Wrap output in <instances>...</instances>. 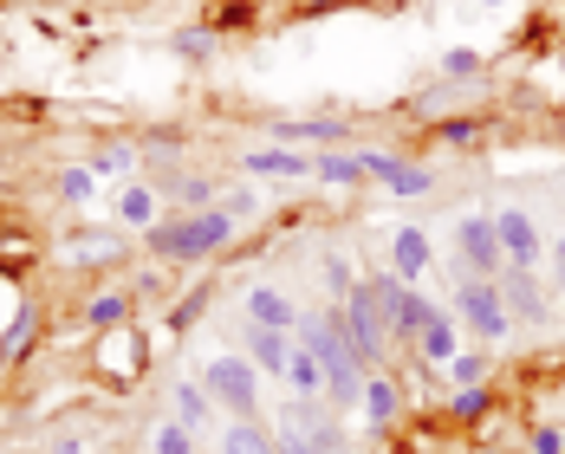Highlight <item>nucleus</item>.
Segmentation results:
<instances>
[{
	"label": "nucleus",
	"instance_id": "f257e3e1",
	"mask_svg": "<svg viewBox=\"0 0 565 454\" xmlns=\"http://www.w3.org/2000/svg\"><path fill=\"white\" fill-rule=\"evenodd\" d=\"M292 338L319 357L332 415H358V402H364V377H371V370H364V357L351 350V338H344V325H339V312H299V332H292Z\"/></svg>",
	"mask_w": 565,
	"mask_h": 454
},
{
	"label": "nucleus",
	"instance_id": "f03ea898",
	"mask_svg": "<svg viewBox=\"0 0 565 454\" xmlns=\"http://www.w3.org/2000/svg\"><path fill=\"white\" fill-rule=\"evenodd\" d=\"M241 234V221L227 208H202V215H163V221L143 234V247L170 267H202L209 253H222L227 240Z\"/></svg>",
	"mask_w": 565,
	"mask_h": 454
},
{
	"label": "nucleus",
	"instance_id": "7ed1b4c3",
	"mask_svg": "<svg viewBox=\"0 0 565 454\" xmlns=\"http://www.w3.org/2000/svg\"><path fill=\"white\" fill-rule=\"evenodd\" d=\"M449 285H455V305H449V312L461 318V332L481 344V350H508L520 325L508 318L501 280H475V273H461V267L449 260Z\"/></svg>",
	"mask_w": 565,
	"mask_h": 454
},
{
	"label": "nucleus",
	"instance_id": "20e7f679",
	"mask_svg": "<svg viewBox=\"0 0 565 454\" xmlns=\"http://www.w3.org/2000/svg\"><path fill=\"white\" fill-rule=\"evenodd\" d=\"M339 325H344V338H351V350L364 357V370H391V325H384V305H377V292H371V280L358 273V285L339 299Z\"/></svg>",
	"mask_w": 565,
	"mask_h": 454
},
{
	"label": "nucleus",
	"instance_id": "39448f33",
	"mask_svg": "<svg viewBox=\"0 0 565 454\" xmlns=\"http://www.w3.org/2000/svg\"><path fill=\"white\" fill-rule=\"evenodd\" d=\"M202 390L222 402L227 415H260V370H254V357H241V350L209 357V370H202Z\"/></svg>",
	"mask_w": 565,
	"mask_h": 454
},
{
	"label": "nucleus",
	"instance_id": "423d86ee",
	"mask_svg": "<svg viewBox=\"0 0 565 454\" xmlns=\"http://www.w3.org/2000/svg\"><path fill=\"white\" fill-rule=\"evenodd\" d=\"M455 267L475 273V280H501V273H508L494 215H455Z\"/></svg>",
	"mask_w": 565,
	"mask_h": 454
},
{
	"label": "nucleus",
	"instance_id": "0eeeda50",
	"mask_svg": "<svg viewBox=\"0 0 565 454\" xmlns=\"http://www.w3.org/2000/svg\"><path fill=\"white\" fill-rule=\"evenodd\" d=\"M501 299H508V318H513V325H526V332H546V325H559V299H553L546 273L508 267V273H501Z\"/></svg>",
	"mask_w": 565,
	"mask_h": 454
},
{
	"label": "nucleus",
	"instance_id": "6e6552de",
	"mask_svg": "<svg viewBox=\"0 0 565 454\" xmlns=\"http://www.w3.org/2000/svg\"><path fill=\"white\" fill-rule=\"evenodd\" d=\"M494 234H501V253H508V267H526V273H546V234L533 221V208H494Z\"/></svg>",
	"mask_w": 565,
	"mask_h": 454
},
{
	"label": "nucleus",
	"instance_id": "1a4fd4ad",
	"mask_svg": "<svg viewBox=\"0 0 565 454\" xmlns=\"http://www.w3.org/2000/svg\"><path fill=\"white\" fill-rule=\"evenodd\" d=\"M461 338H468V332H461V318H455L449 305H443V312H436V318L423 325V338L409 344V364H416V370H436V377H443V370L455 364V350H461Z\"/></svg>",
	"mask_w": 565,
	"mask_h": 454
},
{
	"label": "nucleus",
	"instance_id": "9d476101",
	"mask_svg": "<svg viewBox=\"0 0 565 454\" xmlns=\"http://www.w3.org/2000/svg\"><path fill=\"white\" fill-rule=\"evenodd\" d=\"M364 156V182H384L391 195H429L436 188V170L409 163V156H391V150H358Z\"/></svg>",
	"mask_w": 565,
	"mask_h": 454
},
{
	"label": "nucleus",
	"instance_id": "9b49d317",
	"mask_svg": "<svg viewBox=\"0 0 565 454\" xmlns=\"http://www.w3.org/2000/svg\"><path fill=\"white\" fill-rule=\"evenodd\" d=\"M358 422H364L371 435H391L396 422H403V383H396L391 370H371V377H364V402H358Z\"/></svg>",
	"mask_w": 565,
	"mask_h": 454
},
{
	"label": "nucleus",
	"instance_id": "f8f14e48",
	"mask_svg": "<svg viewBox=\"0 0 565 454\" xmlns=\"http://www.w3.org/2000/svg\"><path fill=\"white\" fill-rule=\"evenodd\" d=\"M429 267H436V240H429V227H396L391 234V273L403 285H423L429 280Z\"/></svg>",
	"mask_w": 565,
	"mask_h": 454
},
{
	"label": "nucleus",
	"instance_id": "ddd939ff",
	"mask_svg": "<svg viewBox=\"0 0 565 454\" xmlns=\"http://www.w3.org/2000/svg\"><path fill=\"white\" fill-rule=\"evenodd\" d=\"M241 325H260V332H299V305L286 299L280 285H247V299H241Z\"/></svg>",
	"mask_w": 565,
	"mask_h": 454
},
{
	"label": "nucleus",
	"instance_id": "4468645a",
	"mask_svg": "<svg viewBox=\"0 0 565 454\" xmlns=\"http://www.w3.org/2000/svg\"><path fill=\"white\" fill-rule=\"evenodd\" d=\"M58 253H65V267H117L130 247H124V234H111V227H78Z\"/></svg>",
	"mask_w": 565,
	"mask_h": 454
},
{
	"label": "nucleus",
	"instance_id": "2eb2a0df",
	"mask_svg": "<svg viewBox=\"0 0 565 454\" xmlns=\"http://www.w3.org/2000/svg\"><path fill=\"white\" fill-rule=\"evenodd\" d=\"M241 170L254 182H312V156L306 150H247Z\"/></svg>",
	"mask_w": 565,
	"mask_h": 454
},
{
	"label": "nucleus",
	"instance_id": "dca6fc26",
	"mask_svg": "<svg viewBox=\"0 0 565 454\" xmlns=\"http://www.w3.org/2000/svg\"><path fill=\"white\" fill-rule=\"evenodd\" d=\"M247 338V357L260 377H286V357H292V332H260V325H241Z\"/></svg>",
	"mask_w": 565,
	"mask_h": 454
},
{
	"label": "nucleus",
	"instance_id": "f3484780",
	"mask_svg": "<svg viewBox=\"0 0 565 454\" xmlns=\"http://www.w3.org/2000/svg\"><path fill=\"white\" fill-rule=\"evenodd\" d=\"M215 454H280V442H274V429L260 415H234L222 429V442H215Z\"/></svg>",
	"mask_w": 565,
	"mask_h": 454
},
{
	"label": "nucleus",
	"instance_id": "a211bd4d",
	"mask_svg": "<svg viewBox=\"0 0 565 454\" xmlns=\"http://www.w3.org/2000/svg\"><path fill=\"white\" fill-rule=\"evenodd\" d=\"M117 221L137 227V234H150V227L163 221V195H157L150 182H124V195H117Z\"/></svg>",
	"mask_w": 565,
	"mask_h": 454
},
{
	"label": "nucleus",
	"instance_id": "6ab92c4d",
	"mask_svg": "<svg viewBox=\"0 0 565 454\" xmlns=\"http://www.w3.org/2000/svg\"><path fill=\"white\" fill-rule=\"evenodd\" d=\"M494 402H501V390H494V383H488V390H449V402H443V422H455V429H488Z\"/></svg>",
	"mask_w": 565,
	"mask_h": 454
},
{
	"label": "nucleus",
	"instance_id": "aec40b11",
	"mask_svg": "<svg viewBox=\"0 0 565 454\" xmlns=\"http://www.w3.org/2000/svg\"><path fill=\"white\" fill-rule=\"evenodd\" d=\"M443 383H449V390H488V383H494V357H488L481 344H461L455 364L443 370Z\"/></svg>",
	"mask_w": 565,
	"mask_h": 454
},
{
	"label": "nucleus",
	"instance_id": "412c9836",
	"mask_svg": "<svg viewBox=\"0 0 565 454\" xmlns=\"http://www.w3.org/2000/svg\"><path fill=\"white\" fill-rule=\"evenodd\" d=\"M292 397H306V402H326V370H319V357L306 350V344L292 338V357H286V377H280Z\"/></svg>",
	"mask_w": 565,
	"mask_h": 454
},
{
	"label": "nucleus",
	"instance_id": "4be33fe9",
	"mask_svg": "<svg viewBox=\"0 0 565 454\" xmlns=\"http://www.w3.org/2000/svg\"><path fill=\"white\" fill-rule=\"evenodd\" d=\"M170 402H175V422H182L189 435H202V429L215 422V397H209V390H202L195 377H182V383L170 390Z\"/></svg>",
	"mask_w": 565,
	"mask_h": 454
},
{
	"label": "nucleus",
	"instance_id": "5701e85b",
	"mask_svg": "<svg viewBox=\"0 0 565 454\" xmlns=\"http://www.w3.org/2000/svg\"><path fill=\"white\" fill-rule=\"evenodd\" d=\"M274 137L280 143H344V123L339 117H286L274 123Z\"/></svg>",
	"mask_w": 565,
	"mask_h": 454
},
{
	"label": "nucleus",
	"instance_id": "b1692460",
	"mask_svg": "<svg viewBox=\"0 0 565 454\" xmlns=\"http://www.w3.org/2000/svg\"><path fill=\"white\" fill-rule=\"evenodd\" d=\"M312 182L358 188V182H364V156H358V150H326V156H312Z\"/></svg>",
	"mask_w": 565,
	"mask_h": 454
},
{
	"label": "nucleus",
	"instance_id": "393cba45",
	"mask_svg": "<svg viewBox=\"0 0 565 454\" xmlns=\"http://www.w3.org/2000/svg\"><path fill=\"white\" fill-rule=\"evenodd\" d=\"M85 325H92L98 338H105V332H124V325H130V299H124V292H92V299H85Z\"/></svg>",
	"mask_w": 565,
	"mask_h": 454
},
{
	"label": "nucleus",
	"instance_id": "a878e982",
	"mask_svg": "<svg viewBox=\"0 0 565 454\" xmlns=\"http://www.w3.org/2000/svg\"><path fill=\"white\" fill-rule=\"evenodd\" d=\"M92 195H98V175H92V163H65V170H58V202H65V208H85Z\"/></svg>",
	"mask_w": 565,
	"mask_h": 454
},
{
	"label": "nucleus",
	"instance_id": "bb28decb",
	"mask_svg": "<svg viewBox=\"0 0 565 454\" xmlns=\"http://www.w3.org/2000/svg\"><path fill=\"white\" fill-rule=\"evenodd\" d=\"M33 338H40V312L26 305V312H20V318L7 325V338H0V364H20V357L33 350Z\"/></svg>",
	"mask_w": 565,
	"mask_h": 454
},
{
	"label": "nucleus",
	"instance_id": "cd10ccee",
	"mask_svg": "<svg viewBox=\"0 0 565 454\" xmlns=\"http://www.w3.org/2000/svg\"><path fill=\"white\" fill-rule=\"evenodd\" d=\"M481 72H488L481 46H449V53H443V78H449V85H475Z\"/></svg>",
	"mask_w": 565,
	"mask_h": 454
},
{
	"label": "nucleus",
	"instance_id": "c85d7f7f",
	"mask_svg": "<svg viewBox=\"0 0 565 454\" xmlns=\"http://www.w3.org/2000/svg\"><path fill=\"white\" fill-rule=\"evenodd\" d=\"M85 163H92V175L105 182V175H130V163H137V150H130V143H98V150H92Z\"/></svg>",
	"mask_w": 565,
	"mask_h": 454
},
{
	"label": "nucleus",
	"instance_id": "c756f323",
	"mask_svg": "<svg viewBox=\"0 0 565 454\" xmlns=\"http://www.w3.org/2000/svg\"><path fill=\"white\" fill-rule=\"evenodd\" d=\"M170 188L182 195V202H189V208H195V215L215 202V182H209V175H195V170H175V175H170Z\"/></svg>",
	"mask_w": 565,
	"mask_h": 454
},
{
	"label": "nucleus",
	"instance_id": "7c9ffc66",
	"mask_svg": "<svg viewBox=\"0 0 565 454\" xmlns=\"http://www.w3.org/2000/svg\"><path fill=\"white\" fill-rule=\"evenodd\" d=\"M436 137L455 143V150H475V143H481V117H475V111H468V117H443V123H436Z\"/></svg>",
	"mask_w": 565,
	"mask_h": 454
},
{
	"label": "nucleus",
	"instance_id": "2f4dec72",
	"mask_svg": "<svg viewBox=\"0 0 565 454\" xmlns=\"http://www.w3.org/2000/svg\"><path fill=\"white\" fill-rule=\"evenodd\" d=\"M150 454H195V435H189L182 422H157V435H150Z\"/></svg>",
	"mask_w": 565,
	"mask_h": 454
},
{
	"label": "nucleus",
	"instance_id": "473e14b6",
	"mask_svg": "<svg viewBox=\"0 0 565 454\" xmlns=\"http://www.w3.org/2000/svg\"><path fill=\"white\" fill-rule=\"evenodd\" d=\"M520 454H565V429H559V422H533Z\"/></svg>",
	"mask_w": 565,
	"mask_h": 454
},
{
	"label": "nucleus",
	"instance_id": "72a5a7b5",
	"mask_svg": "<svg viewBox=\"0 0 565 454\" xmlns=\"http://www.w3.org/2000/svg\"><path fill=\"white\" fill-rule=\"evenodd\" d=\"M170 46L182 58H215V33H209V26H189V33H175Z\"/></svg>",
	"mask_w": 565,
	"mask_h": 454
},
{
	"label": "nucleus",
	"instance_id": "f704fd0d",
	"mask_svg": "<svg viewBox=\"0 0 565 454\" xmlns=\"http://www.w3.org/2000/svg\"><path fill=\"white\" fill-rule=\"evenodd\" d=\"M351 285H358V273H351V260H344V253H332V260H326V292H332V299H344Z\"/></svg>",
	"mask_w": 565,
	"mask_h": 454
},
{
	"label": "nucleus",
	"instance_id": "c9c22d12",
	"mask_svg": "<svg viewBox=\"0 0 565 454\" xmlns=\"http://www.w3.org/2000/svg\"><path fill=\"white\" fill-rule=\"evenodd\" d=\"M222 208L234 215V221H247V215H260V195H247V188H227V195H222Z\"/></svg>",
	"mask_w": 565,
	"mask_h": 454
},
{
	"label": "nucleus",
	"instance_id": "e433bc0d",
	"mask_svg": "<svg viewBox=\"0 0 565 454\" xmlns=\"http://www.w3.org/2000/svg\"><path fill=\"white\" fill-rule=\"evenodd\" d=\"M546 260H553V285H565V234L559 240H546Z\"/></svg>",
	"mask_w": 565,
	"mask_h": 454
},
{
	"label": "nucleus",
	"instance_id": "4c0bfd02",
	"mask_svg": "<svg viewBox=\"0 0 565 454\" xmlns=\"http://www.w3.org/2000/svg\"><path fill=\"white\" fill-rule=\"evenodd\" d=\"M553 299H559V325H565V285H553Z\"/></svg>",
	"mask_w": 565,
	"mask_h": 454
},
{
	"label": "nucleus",
	"instance_id": "58836bf2",
	"mask_svg": "<svg viewBox=\"0 0 565 454\" xmlns=\"http://www.w3.org/2000/svg\"><path fill=\"white\" fill-rule=\"evenodd\" d=\"M280 454H292V448H280Z\"/></svg>",
	"mask_w": 565,
	"mask_h": 454
}]
</instances>
